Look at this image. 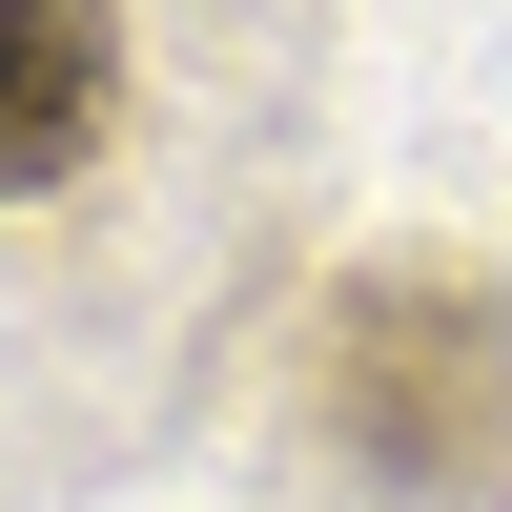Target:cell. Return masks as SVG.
<instances>
[{"mask_svg":"<svg viewBox=\"0 0 512 512\" xmlns=\"http://www.w3.org/2000/svg\"><path fill=\"white\" fill-rule=\"evenodd\" d=\"M103 103H123V21L103 0H0V205L82 185L103 164Z\"/></svg>","mask_w":512,"mask_h":512,"instance_id":"2","label":"cell"},{"mask_svg":"<svg viewBox=\"0 0 512 512\" xmlns=\"http://www.w3.org/2000/svg\"><path fill=\"white\" fill-rule=\"evenodd\" d=\"M308 410L369 492H431V512H512V287L410 246V267H349L328 287V349H308Z\"/></svg>","mask_w":512,"mask_h":512,"instance_id":"1","label":"cell"}]
</instances>
